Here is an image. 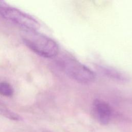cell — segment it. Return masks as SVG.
I'll use <instances>...</instances> for the list:
<instances>
[{"label": "cell", "instance_id": "obj_6", "mask_svg": "<svg viewBox=\"0 0 132 132\" xmlns=\"http://www.w3.org/2000/svg\"><path fill=\"white\" fill-rule=\"evenodd\" d=\"M0 114L7 119L14 121H19L21 117L15 112L12 111L0 102Z\"/></svg>", "mask_w": 132, "mask_h": 132}, {"label": "cell", "instance_id": "obj_7", "mask_svg": "<svg viewBox=\"0 0 132 132\" xmlns=\"http://www.w3.org/2000/svg\"><path fill=\"white\" fill-rule=\"evenodd\" d=\"M13 94V89L8 83L0 82V94L5 96H11Z\"/></svg>", "mask_w": 132, "mask_h": 132}, {"label": "cell", "instance_id": "obj_1", "mask_svg": "<svg viewBox=\"0 0 132 132\" xmlns=\"http://www.w3.org/2000/svg\"><path fill=\"white\" fill-rule=\"evenodd\" d=\"M24 43L40 56L51 58L59 53V47L52 38L35 30H26L22 36Z\"/></svg>", "mask_w": 132, "mask_h": 132}, {"label": "cell", "instance_id": "obj_5", "mask_svg": "<svg viewBox=\"0 0 132 132\" xmlns=\"http://www.w3.org/2000/svg\"><path fill=\"white\" fill-rule=\"evenodd\" d=\"M98 71L106 77L118 81L123 82L128 80V77L121 72L108 66H97Z\"/></svg>", "mask_w": 132, "mask_h": 132}, {"label": "cell", "instance_id": "obj_8", "mask_svg": "<svg viewBox=\"0 0 132 132\" xmlns=\"http://www.w3.org/2000/svg\"><path fill=\"white\" fill-rule=\"evenodd\" d=\"M6 5L5 4V2L4 0H0V6H3Z\"/></svg>", "mask_w": 132, "mask_h": 132}, {"label": "cell", "instance_id": "obj_4", "mask_svg": "<svg viewBox=\"0 0 132 132\" xmlns=\"http://www.w3.org/2000/svg\"><path fill=\"white\" fill-rule=\"evenodd\" d=\"M93 109L98 121L102 125H107L112 116V109L105 101L96 99L93 103Z\"/></svg>", "mask_w": 132, "mask_h": 132}, {"label": "cell", "instance_id": "obj_2", "mask_svg": "<svg viewBox=\"0 0 132 132\" xmlns=\"http://www.w3.org/2000/svg\"><path fill=\"white\" fill-rule=\"evenodd\" d=\"M60 65L69 77L77 82L88 84L95 78V75L92 70L73 58L66 57L62 58Z\"/></svg>", "mask_w": 132, "mask_h": 132}, {"label": "cell", "instance_id": "obj_3", "mask_svg": "<svg viewBox=\"0 0 132 132\" xmlns=\"http://www.w3.org/2000/svg\"><path fill=\"white\" fill-rule=\"evenodd\" d=\"M0 16L26 30L37 31L40 27L39 22L29 14L16 8L7 5L0 6Z\"/></svg>", "mask_w": 132, "mask_h": 132}]
</instances>
